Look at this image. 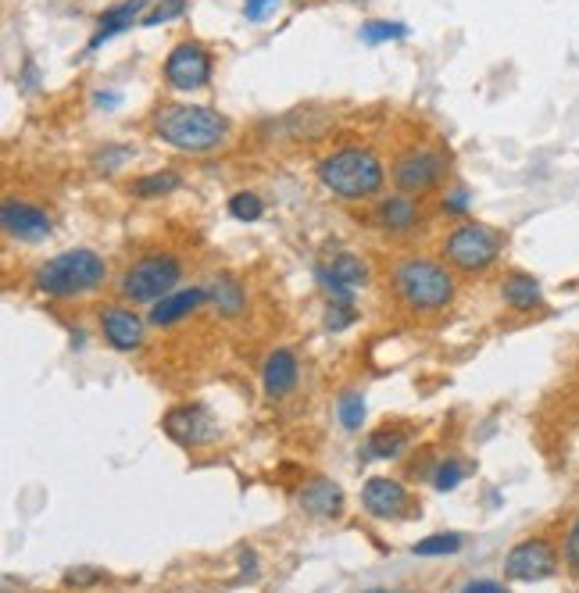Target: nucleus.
I'll return each mask as SVG.
<instances>
[{
    "instance_id": "nucleus-7",
    "label": "nucleus",
    "mask_w": 579,
    "mask_h": 593,
    "mask_svg": "<svg viewBox=\"0 0 579 593\" xmlns=\"http://www.w3.org/2000/svg\"><path fill=\"white\" fill-rule=\"evenodd\" d=\"M212 76H215V58L201 40H179L162 65V79L168 90H176V93L207 90Z\"/></svg>"
},
{
    "instance_id": "nucleus-36",
    "label": "nucleus",
    "mask_w": 579,
    "mask_h": 593,
    "mask_svg": "<svg viewBox=\"0 0 579 593\" xmlns=\"http://www.w3.org/2000/svg\"><path fill=\"white\" fill-rule=\"evenodd\" d=\"M118 104H122V90H97V93H93V108L115 111Z\"/></svg>"
},
{
    "instance_id": "nucleus-22",
    "label": "nucleus",
    "mask_w": 579,
    "mask_h": 593,
    "mask_svg": "<svg viewBox=\"0 0 579 593\" xmlns=\"http://www.w3.org/2000/svg\"><path fill=\"white\" fill-rule=\"evenodd\" d=\"M408 447V432L404 429H376L373 437L365 443V458H376V462H387V458H398V454Z\"/></svg>"
},
{
    "instance_id": "nucleus-1",
    "label": "nucleus",
    "mask_w": 579,
    "mask_h": 593,
    "mask_svg": "<svg viewBox=\"0 0 579 593\" xmlns=\"http://www.w3.org/2000/svg\"><path fill=\"white\" fill-rule=\"evenodd\" d=\"M229 118L207 104H162L151 118L154 140L179 154H212L229 140Z\"/></svg>"
},
{
    "instance_id": "nucleus-12",
    "label": "nucleus",
    "mask_w": 579,
    "mask_h": 593,
    "mask_svg": "<svg viewBox=\"0 0 579 593\" xmlns=\"http://www.w3.org/2000/svg\"><path fill=\"white\" fill-rule=\"evenodd\" d=\"M412 504V493L401 479H390V476H373L362 490V508L368 518H379V522H390V518H401L408 512Z\"/></svg>"
},
{
    "instance_id": "nucleus-26",
    "label": "nucleus",
    "mask_w": 579,
    "mask_h": 593,
    "mask_svg": "<svg viewBox=\"0 0 579 593\" xmlns=\"http://www.w3.org/2000/svg\"><path fill=\"white\" fill-rule=\"evenodd\" d=\"M337 415H340V426L348 432H358L365 426V398L358 390H343L340 401H337Z\"/></svg>"
},
{
    "instance_id": "nucleus-10",
    "label": "nucleus",
    "mask_w": 579,
    "mask_h": 593,
    "mask_svg": "<svg viewBox=\"0 0 579 593\" xmlns=\"http://www.w3.org/2000/svg\"><path fill=\"white\" fill-rule=\"evenodd\" d=\"M162 429L172 443L179 447H204L218 437V422L215 415L207 412L204 404H176L168 407L165 418H162Z\"/></svg>"
},
{
    "instance_id": "nucleus-19",
    "label": "nucleus",
    "mask_w": 579,
    "mask_h": 593,
    "mask_svg": "<svg viewBox=\"0 0 579 593\" xmlns=\"http://www.w3.org/2000/svg\"><path fill=\"white\" fill-rule=\"evenodd\" d=\"M301 512L304 515H312V518H337L343 512V490L340 483H332V479L326 476H315V479H307L304 490H301Z\"/></svg>"
},
{
    "instance_id": "nucleus-30",
    "label": "nucleus",
    "mask_w": 579,
    "mask_h": 593,
    "mask_svg": "<svg viewBox=\"0 0 579 593\" xmlns=\"http://www.w3.org/2000/svg\"><path fill=\"white\" fill-rule=\"evenodd\" d=\"M354 318H358V315H354V304L351 301H337V296H332L329 307H326V329L329 332H343L354 323Z\"/></svg>"
},
{
    "instance_id": "nucleus-4",
    "label": "nucleus",
    "mask_w": 579,
    "mask_h": 593,
    "mask_svg": "<svg viewBox=\"0 0 579 593\" xmlns=\"http://www.w3.org/2000/svg\"><path fill=\"white\" fill-rule=\"evenodd\" d=\"M393 293L415 315H437L454 301V279L440 262L429 257H404L393 268Z\"/></svg>"
},
{
    "instance_id": "nucleus-29",
    "label": "nucleus",
    "mask_w": 579,
    "mask_h": 593,
    "mask_svg": "<svg viewBox=\"0 0 579 593\" xmlns=\"http://www.w3.org/2000/svg\"><path fill=\"white\" fill-rule=\"evenodd\" d=\"M465 476H469V465L458 462V458H448V462H440V465L433 468V487H437L440 493L458 490Z\"/></svg>"
},
{
    "instance_id": "nucleus-37",
    "label": "nucleus",
    "mask_w": 579,
    "mask_h": 593,
    "mask_svg": "<svg viewBox=\"0 0 579 593\" xmlns=\"http://www.w3.org/2000/svg\"><path fill=\"white\" fill-rule=\"evenodd\" d=\"M465 590H501V583H490V579H479V583H465Z\"/></svg>"
},
{
    "instance_id": "nucleus-24",
    "label": "nucleus",
    "mask_w": 579,
    "mask_h": 593,
    "mask_svg": "<svg viewBox=\"0 0 579 593\" xmlns=\"http://www.w3.org/2000/svg\"><path fill=\"white\" fill-rule=\"evenodd\" d=\"M358 36H362V43H368V47H379V43H393V40H408L412 29L404 26V22L373 18V22H365V26L358 29Z\"/></svg>"
},
{
    "instance_id": "nucleus-34",
    "label": "nucleus",
    "mask_w": 579,
    "mask_h": 593,
    "mask_svg": "<svg viewBox=\"0 0 579 593\" xmlns=\"http://www.w3.org/2000/svg\"><path fill=\"white\" fill-rule=\"evenodd\" d=\"M469 201H473L469 190L458 187V190H451L448 197H443V212H448V215H465V212H469Z\"/></svg>"
},
{
    "instance_id": "nucleus-27",
    "label": "nucleus",
    "mask_w": 579,
    "mask_h": 593,
    "mask_svg": "<svg viewBox=\"0 0 579 593\" xmlns=\"http://www.w3.org/2000/svg\"><path fill=\"white\" fill-rule=\"evenodd\" d=\"M190 11V0H158V4L147 11L140 26L143 29H158V26H168V22H179L182 15Z\"/></svg>"
},
{
    "instance_id": "nucleus-28",
    "label": "nucleus",
    "mask_w": 579,
    "mask_h": 593,
    "mask_svg": "<svg viewBox=\"0 0 579 593\" xmlns=\"http://www.w3.org/2000/svg\"><path fill=\"white\" fill-rule=\"evenodd\" d=\"M229 215L237 222H257L265 215V201L251 190H240V193L229 197Z\"/></svg>"
},
{
    "instance_id": "nucleus-13",
    "label": "nucleus",
    "mask_w": 579,
    "mask_h": 593,
    "mask_svg": "<svg viewBox=\"0 0 579 593\" xmlns=\"http://www.w3.org/2000/svg\"><path fill=\"white\" fill-rule=\"evenodd\" d=\"M315 276L337 301H351L354 290L368 287V265L351 251H340L329 265H318Z\"/></svg>"
},
{
    "instance_id": "nucleus-5",
    "label": "nucleus",
    "mask_w": 579,
    "mask_h": 593,
    "mask_svg": "<svg viewBox=\"0 0 579 593\" xmlns=\"http://www.w3.org/2000/svg\"><path fill=\"white\" fill-rule=\"evenodd\" d=\"M182 265L176 254H143L118 276V293L133 304H154L179 290Z\"/></svg>"
},
{
    "instance_id": "nucleus-18",
    "label": "nucleus",
    "mask_w": 579,
    "mask_h": 593,
    "mask_svg": "<svg viewBox=\"0 0 579 593\" xmlns=\"http://www.w3.org/2000/svg\"><path fill=\"white\" fill-rule=\"evenodd\" d=\"M207 304V287H190V290H172L165 293L162 301H154L151 307V326H176L182 323V318H190L197 307H204Z\"/></svg>"
},
{
    "instance_id": "nucleus-16",
    "label": "nucleus",
    "mask_w": 579,
    "mask_h": 593,
    "mask_svg": "<svg viewBox=\"0 0 579 593\" xmlns=\"http://www.w3.org/2000/svg\"><path fill=\"white\" fill-rule=\"evenodd\" d=\"M298 379H301V365H298V354L279 348L265 357L262 365V390L268 401H287L293 390H298Z\"/></svg>"
},
{
    "instance_id": "nucleus-32",
    "label": "nucleus",
    "mask_w": 579,
    "mask_h": 593,
    "mask_svg": "<svg viewBox=\"0 0 579 593\" xmlns=\"http://www.w3.org/2000/svg\"><path fill=\"white\" fill-rule=\"evenodd\" d=\"M129 157H133V147H104V154H97L93 165L101 172H115V168L126 165Z\"/></svg>"
},
{
    "instance_id": "nucleus-3",
    "label": "nucleus",
    "mask_w": 579,
    "mask_h": 593,
    "mask_svg": "<svg viewBox=\"0 0 579 593\" xmlns=\"http://www.w3.org/2000/svg\"><path fill=\"white\" fill-rule=\"evenodd\" d=\"M104 279H108L104 257L90 251V247H76V251L58 254L36 268V290L47 296H58V301H72V296H86L101 290Z\"/></svg>"
},
{
    "instance_id": "nucleus-2",
    "label": "nucleus",
    "mask_w": 579,
    "mask_h": 593,
    "mask_svg": "<svg viewBox=\"0 0 579 593\" xmlns=\"http://www.w3.org/2000/svg\"><path fill=\"white\" fill-rule=\"evenodd\" d=\"M315 176L337 201H373L383 193L387 168L368 147H340L315 165Z\"/></svg>"
},
{
    "instance_id": "nucleus-21",
    "label": "nucleus",
    "mask_w": 579,
    "mask_h": 593,
    "mask_svg": "<svg viewBox=\"0 0 579 593\" xmlns=\"http://www.w3.org/2000/svg\"><path fill=\"white\" fill-rule=\"evenodd\" d=\"M501 296L512 312H537V307H544V287H540V279L529 276V272H512V276L504 279Z\"/></svg>"
},
{
    "instance_id": "nucleus-35",
    "label": "nucleus",
    "mask_w": 579,
    "mask_h": 593,
    "mask_svg": "<svg viewBox=\"0 0 579 593\" xmlns=\"http://www.w3.org/2000/svg\"><path fill=\"white\" fill-rule=\"evenodd\" d=\"M97 579H101L97 568H76V572L65 576V586H90V583H97Z\"/></svg>"
},
{
    "instance_id": "nucleus-15",
    "label": "nucleus",
    "mask_w": 579,
    "mask_h": 593,
    "mask_svg": "<svg viewBox=\"0 0 579 593\" xmlns=\"http://www.w3.org/2000/svg\"><path fill=\"white\" fill-rule=\"evenodd\" d=\"M151 4H154V0H122V4L101 11V18H97V33L90 36V43H86V54L101 51V43L115 40L118 33L140 26L143 15H147V8H151Z\"/></svg>"
},
{
    "instance_id": "nucleus-31",
    "label": "nucleus",
    "mask_w": 579,
    "mask_h": 593,
    "mask_svg": "<svg viewBox=\"0 0 579 593\" xmlns=\"http://www.w3.org/2000/svg\"><path fill=\"white\" fill-rule=\"evenodd\" d=\"M562 565L569 568V576L579 579V515L572 518L569 533H565V543H562Z\"/></svg>"
},
{
    "instance_id": "nucleus-23",
    "label": "nucleus",
    "mask_w": 579,
    "mask_h": 593,
    "mask_svg": "<svg viewBox=\"0 0 579 593\" xmlns=\"http://www.w3.org/2000/svg\"><path fill=\"white\" fill-rule=\"evenodd\" d=\"M179 187H182L179 172H151V176H140L137 182H133L129 193L140 197V201H154V197L176 193Z\"/></svg>"
},
{
    "instance_id": "nucleus-20",
    "label": "nucleus",
    "mask_w": 579,
    "mask_h": 593,
    "mask_svg": "<svg viewBox=\"0 0 579 593\" xmlns=\"http://www.w3.org/2000/svg\"><path fill=\"white\" fill-rule=\"evenodd\" d=\"M207 304H212L218 315L237 318L243 315V307H248V290H243V282L232 276V272H218V276L207 279Z\"/></svg>"
},
{
    "instance_id": "nucleus-11",
    "label": "nucleus",
    "mask_w": 579,
    "mask_h": 593,
    "mask_svg": "<svg viewBox=\"0 0 579 593\" xmlns=\"http://www.w3.org/2000/svg\"><path fill=\"white\" fill-rule=\"evenodd\" d=\"M0 222H4L8 237H15L22 243H43L54 232L51 215L29 201H18V197H8L4 201V207H0Z\"/></svg>"
},
{
    "instance_id": "nucleus-33",
    "label": "nucleus",
    "mask_w": 579,
    "mask_h": 593,
    "mask_svg": "<svg viewBox=\"0 0 579 593\" xmlns=\"http://www.w3.org/2000/svg\"><path fill=\"white\" fill-rule=\"evenodd\" d=\"M279 8V0H243V18L248 22H265Z\"/></svg>"
},
{
    "instance_id": "nucleus-14",
    "label": "nucleus",
    "mask_w": 579,
    "mask_h": 593,
    "mask_svg": "<svg viewBox=\"0 0 579 593\" xmlns=\"http://www.w3.org/2000/svg\"><path fill=\"white\" fill-rule=\"evenodd\" d=\"M101 332L115 351L129 354L143 348V318L133 307L122 304H104L101 307Z\"/></svg>"
},
{
    "instance_id": "nucleus-17",
    "label": "nucleus",
    "mask_w": 579,
    "mask_h": 593,
    "mask_svg": "<svg viewBox=\"0 0 579 593\" xmlns=\"http://www.w3.org/2000/svg\"><path fill=\"white\" fill-rule=\"evenodd\" d=\"M373 222L383 232H393V237H401V232H412L418 222H423V207H418V197H412V193L383 197V201L376 204Z\"/></svg>"
},
{
    "instance_id": "nucleus-9",
    "label": "nucleus",
    "mask_w": 579,
    "mask_h": 593,
    "mask_svg": "<svg viewBox=\"0 0 579 593\" xmlns=\"http://www.w3.org/2000/svg\"><path fill=\"white\" fill-rule=\"evenodd\" d=\"M443 172H448V157L433 147H408L398 162H393V187L401 193L423 197L433 187H440Z\"/></svg>"
},
{
    "instance_id": "nucleus-6",
    "label": "nucleus",
    "mask_w": 579,
    "mask_h": 593,
    "mask_svg": "<svg viewBox=\"0 0 579 593\" xmlns=\"http://www.w3.org/2000/svg\"><path fill=\"white\" fill-rule=\"evenodd\" d=\"M443 254L465 276H479L501 257V232L483 226V222H465L443 240Z\"/></svg>"
},
{
    "instance_id": "nucleus-8",
    "label": "nucleus",
    "mask_w": 579,
    "mask_h": 593,
    "mask_svg": "<svg viewBox=\"0 0 579 593\" xmlns=\"http://www.w3.org/2000/svg\"><path fill=\"white\" fill-rule=\"evenodd\" d=\"M558 565L562 554L547 537H529L504 554V576L512 583H544V579L558 572Z\"/></svg>"
},
{
    "instance_id": "nucleus-25",
    "label": "nucleus",
    "mask_w": 579,
    "mask_h": 593,
    "mask_svg": "<svg viewBox=\"0 0 579 593\" xmlns=\"http://www.w3.org/2000/svg\"><path fill=\"white\" fill-rule=\"evenodd\" d=\"M465 537L462 533H433L426 540H418L412 554H418V558H448V554H458L462 551Z\"/></svg>"
}]
</instances>
